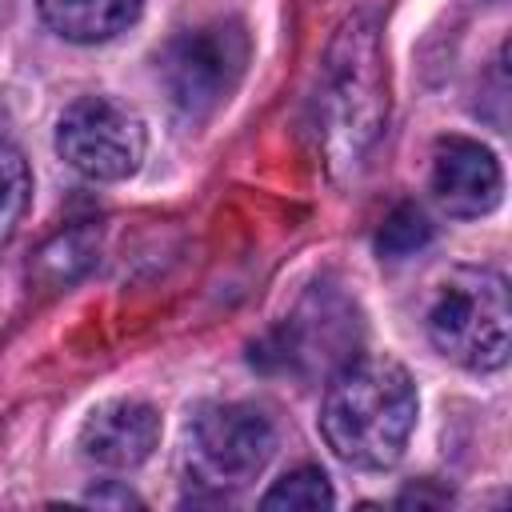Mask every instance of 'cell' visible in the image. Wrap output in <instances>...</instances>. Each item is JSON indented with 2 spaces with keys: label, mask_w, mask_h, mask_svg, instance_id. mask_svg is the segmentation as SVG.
I'll list each match as a JSON object with an SVG mask.
<instances>
[{
  "label": "cell",
  "mask_w": 512,
  "mask_h": 512,
  "mask_svg": "<svg viewBox=\"0 0 512 512\" xmlns=\"http://www.w3.org/2000/svg\"><path fill=\"white\" fill-rule=\"evenodd\" d=\"M416 428V384L392 356L348 360L320 408L328 448L352 468H388L404 456Z\"/></svg>",
  "instance_id": "6da1fadb"
},
{
  "label": "cell",
  "mask_w": 512,
  "mask_h": 512,
  "mask_svg": "<svg viewBox=\"0 0 512 512\" xmlns=\"http://www.w3.org/2000/svg\"><path fill=\"white\" fill-rule=\"evenodd\" d=\"M384 116H388V76H384L380 36L368 16H352L336 32L324 56L320 92H316V124L328 160L356 164L380 136Z\"/></svg>",
  "instance_id": "7a4b0ae2"
},
{
  "label": "cell",
  "mask_w": 512,
  "mask_h": 512,
  "mask_svg": "<svg viewBox=\"0 0 512 512\" xmlns=\"http://www.w3.org/2000/svg\"><path fill=\"white\" fill-rule=\"evenodd\" d=\"M428 340L452 364L496 372L508 360L512 304L508 280L496 268H452L428 304Z\"/></svg>",
  "instance_id": "3957f363"
},
{
  "label": "cell",
  "mask_w": 512,
  "mask_h": 512,
  "mask_svg": "<svg viewBox=\"0 0 512 512\" xmlns=\"http://www.w3.org/2000/svg\"><path fill=\"white\" fill-rule=\"evenodd\" d=\"M160 84L188 120L212 116L248 68V32L240 20H204L176 32L160 52Z\"/></svg>",
  "instance_id": "277c9868"
},
{
  "label": "cell",
  "mask_w": 512,
  "mask_h": 512,
  "mask_svg": "<svg viewBox=\"0 0 512 512\" xmlns=\"http://www.w3.org/2000/svg\"><path fill=\"white\" fill-rule=\"evenodd\" d=\"M276 452V432L264 412L236 404V400H216L196 408L184 432V460L192 476L204 488H244L256 480Z\"/></svg>",
  "instance_id": "5b68a950"
},
{
  "label": "cell",
  "mask_w": 512,
  "mask_h": 512,
  "mask_svg": "<svg viewBox=\"0 0 512 512\" xmlns=\"http://www.w3.org/2000/svg\"><path fill=\"white\" fill-rule=\"evenodd\" d=\"M56 152L88 180H124L144 160V124L112 96H80L56 120Z\"/></svg>",
  "instance_id": "8992f818"
},
{
  "label": "cell",
  "mask_w": 512,
  "mask_h": 512,
  "mask_svg": "<svg viewBox=\"0 0 512 512\" xmlns=\"http://www.w3.org/2000/svg\"><path fill=\"white\" fill-rule=\"evenodd\" d=\"M504 172L480 140L440 136L432 148V196L448 216H484L500 204Z\"/></svg>",
  "instance_id": "52a82bcc"
},
{
  "label": "cell",
  "mask_w": 512,
  "mask_h": 512,
  "mask_svg": "<svg viewBox=\"0 0 512 512\" xmlns=\"http://www.w3.org/2000/svg\"><path fill=\"white\" fill-rule=\"evenodd\" d=\"M156 444H160V416L144 400H108L80 428L84 460L112 472H128L144 464Z\"/></svg>",
  "instance_id": "ba28073f"
},
{
  "label": "cell",
  "mask_w": 512,
  "mask_h": 512,
  "mask_svg": "<svg viewBox=\"0 0 512 512\" xmlns=\"http://www.w3.org/2000/svg\"><path fill=\"white\" fill-rule=\"evenodd\" d=\"M144 0H36L44 24L76 44H96L124 32Z\"/></svg>",
  "instance_id": "9c48e42d"
},
{
  "label": "cell",
  "mask_w": 512,
  "mask_h": 512,
  "mask_svg": "<svg viewBox=\"0 0 512 512\" xmlns=\"http://www.w3.org/2000/svg\"><path fill=\"white\" fill-rule=\"evenodd\" d=\"M332 504H336V496L320 468L284 472L260 500V508H268V512H312V508H332Z\"/></svg>",
  "instance_id": "30bf717a"
},
{
  "label": "cell",
  "mask_w": 512,
  "mask_h": 512,
  "mask_svg": "<svg viewBox=\"0 0 512 512\" xmlns=\"http://www.w3.org/2000/svg\"><path fill=\"white\" fill-rule=\"evenodd\" d=\"M92 256H96V240H92V232H88V228H76V232L56 236V240L40 252L36 272H40L48 284H68V280H76V276L92 264Z\"/></svg>",
  "instance_id": "8fae6325"
},
{
  "label": "cell",
  "mask_w": 512,
  "mask_h": 512,
  "mask_svg": "<svg viewBox=\"0 0 512 512\" xmlns=\"http://www.w3.org/2000/svg\"><path fill=\"white\" fill-rule=\"evenodd\" d=\"M28 192H32V176H28L20 148L0 140V244L16 232V224L28 208Z\"/></svg>",
  "instance_id": "7c38bea8"
},
{
  "label": "cell",
  "mask_w": 512,
  "mask_h": 512,
  "mask_svg": "<svg viewBox=\"0 0 512 512\" xmlns=\"http://www.w3.org/2000/svg\"><path fill=\"white\" fill-rule=\"evenodd\" d=\"M432 240V220L424 216V208L416 204H400L388 212V220L380 224V236H376V248L392 260L400 256H412L416 248H424Z\"/></svg>",
  "instance_id": "4fadbf2b"
},
{
  "label": "cell",
  "mask_w": 512,
  "mask_h": 512,
  "mask_svg": "<svg viewBox=\"0 0 512 512\" xmlns=\"http://www.w3.org/2000/svg\"><path fill=\"white\" fill-rule=\"evenodd\" d=\"M88 500H92V504H132V508H140V500H136L128 488H96Z\"/></svg>",
  "instance_id": "5bb4252c"
},
{
  "label": "cell",
  "mask_w": 512,
  "mask_h": 512,
  "mask_svg": "<svg viewBox=\"0 0 512 512\" xmlns=\"http://www.w3.org/2000/svg\"><path fill=\"white\" fill-rule=\"evenodd\" d=\"M400 504H404V508H408V504H448V492H424V488L416 492V488H408V492L400 496Z\"/></svg>",
  "instance_id": "9a60e30c"
}]
</instances>
